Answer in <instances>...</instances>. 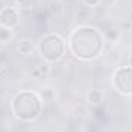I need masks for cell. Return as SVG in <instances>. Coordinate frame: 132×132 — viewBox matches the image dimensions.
Listing matches in <instances>:
<instances>
[{
    "instance_id": "6da1fadb",
    "label": "cell",
    "mask_w": 132,
    "mask_h": 132,
    "mask_svg": "<svg viewBox=\"0 0 132 132\" xmlns=\"http://www.w3.org/2000/svg\"><path fill=\"white\" fill-rule=\"evenodd\" d=\"M103 31L94 25H77L71 29L66 38L68 52L78 62H94L104 51Z\"/></svg>"
},
{
    "instance_id": "7a4b0ae2",
    "label": "cell",
    "mask_w": 132,
    "mask_h": 132,
    "mask_svg": "<svg viewBox=\"0 0 132 132\" xmlns=\"http://www.w3.org/2000/svg\"><path fill=\"white\" fill-rule=\"evenodd\" d=\"M11 114L20 123H32L42 115L43 100L38 91L25 89L17 92L11 100Z\"/></svg>"
},
{
    "instance_id": "3957f363",
    "label": "cell",
    "mask_w": 132,
    "mask_h": 132,
    "mask_svg": "<svg viewBox=\"0 0 132 132\" xmlns=\"http://www.w3.org/2000/svg\"><path fill=\"white\" fill-rule=\"evenodd\" d=\"M35 49L42 62L54 65V63H59L65 57L68 46H66V40L63 35H60L59 32H48L40 37Z\"/></svg>"
},
{
    "instance_id": "277c9868",
    "label": "cell",
    "mask_w": 132,
    "mask_h": 132,
    "mask_svg": "<svg viewBox=\"0 0 132 132\" xmlns=\"http://www.w3.org/2000/svg\"><path fill=\"white\" fill-rule=\"evenodd\" d=\"M112 88L121 97H132V68L118 66L112 72Z\"/></svg>"
},
{
    "instance_id": "5b68a950",
    "label": "cell",
    "mask_w": 132,
    "mask_h": 132,
    "mask_svg": "<svg viewBox=\"0 0 132 132\" xmlns=\"http://www.w3.org/2000/svg\"><path fill=\"white\" fill-rule=\"evenodd\" d=\"M20 22V12L15 6H5L0 11V26L14 29Z\"/></svg>"
},
{
    "instance_id": "8992f818",
    "label": "cell",
    "mask_w": 132,
    "mask_h": 132,
    "mask_svg": "<svg viewBox=\"0 0 132 132\" xmlns=\"http://www.w3.org/2000/svg\"><path fill=\"white\" fill-rule=\"evenodd\" d=\"M86 101H88V104L91 106V108H94V106H98V104H103V101H104V94L100 91V89H89L88 91V94H86Z\"/></svg>"
},
{
    "instance_id": "52a82bcc",
    "label": "cell",
    "mask_w": 132,
    "mask_h": 132,
    "mask_svg": "<svg viewBox=\"0 0 132 132\" xmlns=\"http://www.w3.org/2000/svg\"><path fill=\"white\" fill-rule=\"evenodd\" d=\"M17 52L22 54V55H31L34 51H35V45H34L32 40L29 38H20L17 42Z\"/></svg>"
},
{
    "instance_id": "ba28073f",
    "label": "cell",
    "mask_w": 132,
    "mask_h": 132,
    "mask_svg": "<svg viewBox=\"0 0 132 132\" xmlns=\"http://www.w3.org/2000/svg\"><path fill=\"white\" fill-rule=\"evenodd\" d=\"M51 72V65L46 63V62H42L37 66H34L32 71H31V75L34 78H43V77H48Z\"/></svg>"
},
{
    "instance_id": "9c48e42d",
    "label": "cell",
    "mask_w": 132,
    "mask_h": 132,
    "mask_svg": "<svg viewBox=\"0 0 132 132\" xmlns=\"http://www.w3.org/2000/svg\"><path fill=\"white\" fill-rule=\"evenodd\" d=\"M103 31V29H101ZM103 35H104V40H106V43H111V45H114V43H117L118 40H120V37H121V29L120 28H108V29H104L103 31Z\"/></svg>"
},
{
    "instance_id": "30bf717a",
    "label": "cell",
    "mask_w": 132,
    "mask_h": 132,
    "mask_svg": "<svg viewBox=\"0 0 132 132\" xmlns=\"http://www.w3.org/2000/svg\"><path fill=\"white\" fill-rule=\"evenodd\" d=\"M12 38H14L12 29H8V28L0 26V45H8Z\"/></svg>"
},
{
    "instance_id": "8fae6325",
    "label": "cell",
    "mask_w": 132,
    "mask_h": 132,
    "mask_svg": "<svg viewBox=\"0 0 132 132\" xmlns=\"http://www.w3.org/2000/svg\"><path fill=\"white\" fill-rule=\"evenodd\" d=\"M38 94H40V97L43 100V103H49V101L54 100V91H52V88H49V86H43V88L38 91Z\"/></svg>"
},
{
    "instance_id": "7c38bea8",
    "label": "cell",
    "mask_w": 132,
    "mask_h": 132,
    "mask_svg": "<svg viewBox=\"0 0 132 132\" xmlns=\"http://www.w3.org/2000/svg\"><path fill=\"white\" fill-rule=\"evenodd\" d=\"M92 115H94L95 120H104L106 115H108V112H106V109H104L103 104H98V106L92 108Z\"/></svg>"
},
{
    "instance_id": "4fadbf2b",
    "label": "cell",
    "mask_w": 132,
    "mask_h": 132,
    "mask_svg": "<svg viewBox=\"0 0 132 132\" xmlns=\"http://www.w3.org/2000/svg\"><path fill=\"white\" fill-rule=\"evenodd\" d=\"M81 3H83V6L85 8H97L100 3H101V0H81Z\"/></svg>"
},
{
    "instance_id": "5bb4252c",
    "label": "cell",
    "mask_w": 132,
    "mask_h": 132,
    "mask_svg": "<svg viewBox=\"0 0 132 132\" xmlns=\"http://www.w3.org/2000/svg\"><path fill=\"white\" fill-rule=\"evenodd\" d=\"M15 5L22 9H29L32 5V0H15Z\"/></svg>"
},
{
    "instance_id": "9a60e30c",
    "label": "cell",
    "mask_w": 132,
    "mask_h": 132,
    "mask_svg": "<svg viewBox=\"0 0 132 132\" xmlns=\"http://www.w3.org/2000/svg\"><path fill=\"white\" fill-rule=\"evenodd\" d=\"M132 28V23L129 20H125L123 23H121V29H131Z\"/></svg>"
},
{
    "instance_id": "2e32d148",
    "label": "cell",
    "mask_w": 132,
    "mask_h": 132,
    "mask_svg": "<svg viewBox=\"0 0 132 132\" xmlns=\"http://www.w3.org/2000/svg\"><path fill=\"white\" fill-rule=\"evenodd\" d=\"M128 66L132 68V51H131V54H129V57H128Z\"/></svg>"
},
{
    "instance_id": "e0dca14e",
    "label": "cell",
    "mask_w": 132,
    "mask_h": 132,
    "mask_svg": "<svg viewBox=\"0 0 132 132\" xmlns=\"http://www.w3.org/2000/svg\"><path fill=\"white\" fill-rule=\"evenodd\" d=\"M86 132H98V129H97V128H89Z\"/></svg>"
},
{
    "instance_id": "ac0fdd59",
    "label": "cell",
    "mask_w": 132,
    "mask_h": 132,
    "mask_svg": "<svg viewBox=\"0 0 132 132\" xmlns=\"http://www.w3.org/2000/svg\"><path fill=\"white\" fill-rule=\"evenodd\" d=\"M128 20H129V22L132 23V11L129 12V14H128Z\"/></svg>"
},
{
    "instance_id": "d6986e66",
    "label": "cell",
    "mask_w": 132,
    "mask_h": 132,
    "mask_svg": "<svg viewBox=\"0 0 132 132\" xmlns=\"http://www.w3.org/2000/svg\"><path fill=\"white\" fill-rule=\"evenodd\" d=\"M3 8H5V5H3V2H2V0H0V11H2V9H3Z\"/></svg>"
}]
</instances>
